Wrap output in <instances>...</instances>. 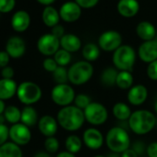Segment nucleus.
<instances>
[{
	"label": "nucleus",
	"mask_w": 157,
	"mask_h": 157,
	"mask_svg": "<svg viewBox=\"0 0 157 157\" xmlns=\"http://www.w3.org/2000/svg\"><path fill=\"white\" fill-rule=\"evenodd\" d=\"M10 59V56L6 51H0V68L2 69L8 67Z\"/></svg>",
	"instance_id": "obj_41"
},
{
	"label": "nucleus",
	"mask_w": 157,
	"mask_h": 157,
	"mask_svg": "<svg viewBox=\"0 0 157 157\" xmlns=\"http://www.w3.org/2000/svg\"><path fill=\"white\" fill-rule=\"evenodd\" d=\"M60 46V40L54 36L52 33L44 34L37 42V48L39 52L44 56H53L58 50Z\"/></svg>",
	"instance_id": "obj_10"
},
{
	"label": "nucleus",
	"mask_w": 157,
	"mask_h": 157,
	"mask_svg": "<svg viewBox=\"0 0 157 157\" xmlns=\"http://www.w3.org/2000/svg\"><path fill=\"white\" fill-rule=\"evenodd\" d=\"M4 117L6 120L11 124H17L21 120V111L15 105L7 106L4 111Z\"/></svg>",
	"instance_id": "obj_30"
},
{
	"label": "nucleus",
	"mask_w": 157,
	"mask_h": 157,
	"mask_svg": "<svg viewBox=\"0 0 157 157\" xmlns=\"http://www.w3.org/2000/svg\"><path fill=\"white\" fill-rule=\"evenodd\" d=\"M118 72L113 68V67H107L105 68L101 76V82L105 86H113L116 84L117 82V77Z\"/></svg>",
	"instance_id": "obj_29"
},
{
	"label": "nucleus",
	"mask_w": 157,
	"mask_h": 157,
	"mask_svg": "<svg viewBox=\"0 0 157 157\" xmlns=\"http://www.w3.org/2000/svg\"><path fill=\"white\" fill-rule=\"evenodd\" d=\"M44 147L48 152L54 153L57 151L59 148V142L57 139H56L55 137H48L44 141Z\"/></svg>",
	"instance_id": "obj_35"
},
{
	"label": "nucleus",
	"mask_w": 157,
	"mask_h": 157,
	"mask_svg": "<svg viewBox=\"0 0 157 157\" xmlns=\"http://www.w3.org/2000/svg\"><path fill=\"white\" fill-rule=\"evenodd\" d=\"M56 120L64 129L75 131L81 128L85 121L84 112L75 105H67L59 110Z\"/></svg>",
	"instance_id": "obj_1"
},
{
	"label": "nucleus",
	"mask_w": 157,
	"mask_h": 157,
	"mask_svg": "<svg viewBox=\"0 0 157 157\" xmlns=\"http://www.w3.org/2000/svg\"><path fill=\"white\" fill-rule=\"evenodd\" d=\"M147 76L152 81H157V60L149 64L147 67Z\"/></svg>",
	"instance_id": "obj_38"
},
{
	"label": "nucleus",
	"mask_w": 157,
	"mask_h": 157,
	"mask_svg": "<svg viewBox=\"0 0 157 157\" xmlns=\"http://www.w3.org/2000/svg\"><path fill=\"white\" fill-rule=\"evenodd\" d=\"M37 1H38L40 4H42V5H44V6L48 7L49 5L53 4V3L56 1V0H37Z\"/></svg>",
	"instance_id": "obj_48"
},
{
	"label": "nucleus",
	"mask_w": 157,
	"mask_h": 157,
	"mask_svg": "<svg viewBox=\"0 0 157 157\" xmlns=\"http://www.w3.org/2000/svg\"><path fill=\"white\" fill-rule=\"evenodd\" d=\"M65 145H66L67 151L74 154L81 151L82 142V140L77 135H70L67 138Z\"/></svg>",
	"instance_id": "obj_31"
},
{
	"label": "nucleus",
	"mask_w": 157,
	"mask_h": 157,
	"mask_svg": "<svg viewBox=\"0 0 157 157\" xmlns=\"http://www.w3.org/2000/svg\"><path fill=\"white\" fill-rule=\"evenodd\" d=\"M82 56L88 62L95 61L100 56L99 47L94 44H87L82 49Z\"/></svg>",
	"instance_id": "obj_28"
},
{
	"label": "nucleus",
	"mask_w": 157,
	"mask_h": 157,
	"mask_svg": "<svg viewBox=\"0 0 157 157\" xmlns=\"http://www.w3.org/2000/svg\"><path fill=\"white\" fill-rule=\"evenodd\" d=\"M144 149H145L144 143L141 142V141H140V140H138V141H136V142L133 144V149H132V150H134V151L139 155V154H140V153H143Z\"/></svg>",
	"instance_id": "obj_45"
},
{
	"label": "nucleus",
	"mask_w": 157,
	"mask_h": 157,
	"mask_svg": "<svg viewBox=\"0 0 157 157\" xmlns=\"http://www.w3.org/2000/svg\"><path fill=\"white\" fill-rule=\"evenodd\" d=\"M74 103H75V106H77L78 108H80L82 110H84L92 103V101H91V98L87 94H78L75 97Z\"/></svg>",
	"instance_id": "obj_34"
},
{
	"label": "nucleus",
	"mask_w": 157,
	"mask_h": 157,
	"mask_svg": "<svg viewBox=\"0 0 157 157\" xmlns=\"http://www.w3.org/2000/svg\"><path fill=\"white\" fill-rule=\"evenodd\" d=\"M1 75H2V78H9V80H11L14 76V69L11 67L8 66L1 69Z\"/></svg>",
	"instance_id": "obj_42"
},
{
	"label": "nucleus",
	"mask_w": 157,
	"mask_h": 157,
	"mask_svg": "<svg viewBox=\"0 0 157 157\" xmlns=\"http://www.w3.org/2000/svg\"><path fill=\"white\" fill-rule=\"evenodd\" d=\"M21 121L22 124H24L29 128L33 127L38 122V115L36 110L30 105L25 106L21 111Z\"/></svg>",
	"instance_id": "obj_24"
},
{
	"label": "nucleus",
	"mask_w": 157,
	"mask_h": 157,
	"mask_svg": "<svg viewBox=\"0 0 157 157\" xmlns=\"http://www.w3.org/2000/svg\"><path fill=\"white\" fill-rule=\"evenodd\" d=\"M43 67H44V68L46 71L55 72V70L58 67V65H57V63L56 62L55 59H53V58H46L43 62Z\"/></svg>",
	"instance_id": "obj_39"
},
{
	"label": "nucleus",
	"mask_w": 157,
	"mask_h": 157,
	"mask_svg": "<svg viewBox=\"0 0 157 157\" xmlns=\"http://www.w3.org/2000/svg\"><path fill=\"white\" fill-rule=\"evenodd\" d=\"M136 60L134 49L129 45H121L113 55V62L117 68L121 71L131 70Z\"/></svg>",
	"instance_id": "obj_5"
},
{
	"label": "nucleus",
	"mask_w": 157,
	"mask_h": 157,
	"mask_svg": "<svg viewBox=\"0 0 157 157\" xmlns=\"http://www.w3.org/2000/svg\"><path fill=\"white\" fill-rule=\"evenodd\" d=\"M109 157H121V155H119V153H116V152H114V153L110 154V155H109Z\"/></svg>",
	"instance_id": "obj_52"
},
{
	"label": "nucleus",
	"mask_w": 157,
	"mask_h": 157,
	"mask_svg": "<svg viewBox=\"0 0 157 157\" xmlns=\"http://www.w3.org/2000/svg\"><path fill=\"white\" fill-rule=\"evenodd\" d=\"M107 147L116 153H122L129 148L130 139L128 132L121 127L112 128L105 138Z\"/></svg>",
	"instance_id": "obj_3"
},
{
	"label": "nucleus",
	"mask_w": 157,
	"mask_h": 157,
	"mask_svg": "<svg viewBox=\"0 0 157 157\" xmlns=\"http://www.w3.org/2000/svg\"><path fill=\"white\" fill-rule=\"evenodd\" d=\"M10 138L12 142L19 146L26 145L32 139V133L29 127L22 123H17L10 128Z\"/></svg>",
	"instance_id": "obj_11"
},
{
	"label": "nucleus",
	"mask_w": 157,
	"mask_h": 157,
	"mask_svg": "<svg viewBox=\"0 0 157 157\" xmlns=\"http://www.w3.org/2000/svg\"><path fill=\"white\" fill-rule=\"evenodd\" d=\"M137 34L138 36L147 42V41H151L154 40V38L156 37V30L154 28V26L150 23L149 21H141L138 24L137 26Z\"/></svg>",
	"instance_id": "obj_22"
},
{
	"label": "nucleus",
	"mask_w": 157,
	"mask_h": 157,
	"mask_svg": "<svg viewBox=\"0 0 157 157\" xmlns=\"http://www.w3.org/2000/svg\"><path fill=\"white\" fill-rule=\"evenodd\" d=\"M0 157H22V151L14 142H6L0 146Z\"/></svg>",
	"instance_id": "obj_25"
},
{
	"label": "nucleus",
	"mask_w": 157,
	"mask_h": 157,
	"mask_svg": "<svg viewBox=\"0 0 157 157\" xmlns=\"http://www.w3.org/2000/svg\"><path fill=\"white\" fill-rule=\"evenodd\" d=\"M59 15L64 21L74 22L80 19L82 15V8L76 2L68 1L61 6Z\"/></svg>",
	"instance_id": "obj_12"
},
{
	"label": "nucleus",
	"mask_w": 157,
	"mask_h": 157,
	"mask_svg": "<svg viewBox=\"0 0 157 157\" xmlns=\"http://www.w3.org/2000/svg\"><path fill=\"white\" fill-rule=\"evenodd\" d=\"M51 97L56 105L65 107L74 102L76 96L68 84H56L51 92Z\"/></svg>",
	"instance_id": "obj_7"
},
{
	"label": "nucleus",
	"mask_w": 157,
	"mask_h": 157,
	"mask_svg": "<svg viewBox=\"0 0 157 157\" xmlns=\"http://www.w3.org/2000/svg\"><path fill=\"white\" fill-rule=\"evenodd\" d=\"M67 73L69 82L74 85H82L93 77L94 67L88 61H78L68 68Z\"/></svg>",
	"instance_id": "obj_4"
},
{
	"label": "nucleus",
	"mask_w": 157,
	"mask_h": 157,
	"mask_svg": "<svg viewBox=\"0 0 157 157\" xmlns=\"http://www.w3.org/2000/svg\"><path fill=\"white\" fill-rule=\"evenodd\" d=\"M56 157H76L73 153L71 152H68V151H62L60 153L57 154Z\"/></svg>",
	"instance_id": "obj_47"
},
{
	"label": "nucleus",
	"mask_w": 157,
	"mask_h": 157,
	"mask_svg": "<svg viewBox=\"0 0 157 157\" xmlns=\"http://www.w3.org/2000/svg\"><path fill=\"white\" fill-rule=\"evenodd\" d=\"M148 96L147 88L144 85H135L130 88L128 94V100L133 105H140Z\"/></svg>",
	"instance_id": "obj_17"
},
{
	"label": "nucleus",
	"mask_w": 157,
	"mask_h": 157,
	"mask_svg": "<svg viewBox=\"0 0 157 157\" xmlns=\"http://www.w3.org/2000/svg\"><path fill=\"white\" fill-rule=\"evenodd\" d=\"M139 56L146 63H151L157 60V40L144 42L139 47Z\"/></svg>",
	"instance_id": "obj_13"
},
{
	"label": "nucleus",
	"mask_w": 157,
	"mask_h": 157,
	"mask_svg": "<svg viewBox=\"0 0 157 157\" xmlns=\"http://www.w3.org/2000/svg\"><path fill=\"white\" fill-rule=\"evenodd\" d=\"M17 96L22 104L30 105L41 99L42 90L33 82H24L18 86Z\"/></svg>",
	"instance_id": "obj_6"
},
{
	"label": "nucleus",
	"mask_w": 157,
	"mask_h": 157,
	"mask_svg": "<svg viewBox=\"0 0 157 157\" xmlns=\"http://www.w3.org/2000/svg\"><path fill=\"white\" fill-rule=\"evenodd\" d=\"M54 80L57 84H67L68 81V73L65 67H59L53 72Z\"/></svg>",
	"instance_id": "obj_33"
},
{
	"label": "nucleus",
	"mask_w": 157,
	"mask_h": 157,
	"mask_svg": "<svg viewBox=\"0 0 157 157\" xmlns=\"http://www.w3.org/2000/svg\"><path fill=\"white\" fill-rule=\"evenodd\" d=\"M5 109H6V106H5V103H4V101L0 100V115H2V114L4 113Z\"/></svg>",
	"instance_id": "obj_49"
},
{
	"label": "nucleus",
	"mask_w": 157,
	"mask_h": 157,
	"mask_svg": "<svg viewBox=\"0 0 157 157\" xmlns=\"http://www.w3.org/2000/svg\"><path fill=\"white\" fill-rule=\"evenodd\" d=\"M26 50V44L23 39L19 36L10 38L6 44V52L12 58H19L22 56Z\"/></svg>",
	"instance_id": "obj_14"
},
{
	"label": "nucleus",
	"mask_w": 157,
	"mask_h": 157,
	"mask_svg": "<svg viewBox=\"0 0 157 157\" xmlns=\"http://www.w3.org/2000/svg\"><path fill=\"white\" fill-rule=\"evenodd\" d=\"M155 124V116L147 110H138L132 113L128 119L129 128L138 135H143L150 132L154 128Z\"/></svg>",
	"instance_id": "obj_2"
},
{
	"label": "nucleus",
	"mask_w": 157,
	"mask_h": 157,
	"mask_svg": "<svg viewBox=\"0 0 157 157\" xmlns=\"http://www.w3.org/2000/svg\"><path fill=\"white\" fill-rule=\"evenodd\" d=\"M60 45L62 49L69 53H73L81 49L82 42H81V39L77 35L69 33V34H65L60 39Z\"/></svg>",
	"instance_id": "obj_21"
},
{
	"label": "nucleus",
	"mask_w": 157,
	"mask_h": 157,
	"mask_svg": "<svg viewBox=\"0 0 157 157\" xmlns=\"http://www.w3.org/2000/svg\"><path fill=\"white\" fill-rule=\"evenodd\" d=\"M85 120L92 125H102L108 117V112L106 108L100 103L92 102L84 110Z\"/></svg>",
	"instance_id": "obj_8"
},
{
	"label": "nucleus",
	"mask_w": 157,
	"mask_h": 157,
	"mask_svg": "<svg viewBox=\"0 0 157 157\" xmlns=\"http://www.w3.org/2000/svg\"><path fill=\"white\" fill-rule=\"evenodd\" d=\"M140 10V5L137 0H119L117 3L118 13L126 18L134 17Z\"/></svg>",
	"instance_id": "obj_18"
},
{
	"label": "nucleus",
	"mask_w": 157,
	"mask_h": 157,
	"mask_svg": "<svg viewBox=\"0 0 157 157\" xmlns=\"http://www.w3.org/2000/svg\"><path fill=\"white\" fill-rule=\"evenodd\" d=\"M10 138V128L5 124H0V146L4 145Z\"/></svg>",
	"instance_id": "obj_37"
},
{
	"label": "nucleus",
	"mask_w": 157,
	"mask_h": 157,
	"mask_svg": "<svg viewBox=\"0 0 157 157\" xmlns=\"http://www.w3.org/2000/svg\"><path fill=\"white\" fill-rule=\"evenodd\" d=\"M42 19H43L44 23L46 26L53 28L58 24L60 15H59V12H57L56 9H54L51 6H48V7H45V9L44 10Z\"/></svg>",
	"instance_id": "obj_23"
},
{
	"label": "nucleus",
	"mask_w": 157,
	"mask_h": 157,
	"mask_svg": "<svg viewBox=\"0 0 157 157\" xmlns=\"http://www.w3.org/2000/svg\"><path fill=\"white\" fill-rule=\"evenodd\" d=\"M16 4V0H0V12L9 13L10 12Z\"/></svg>",
	"instance_id": "obj_36"
},
{
	"label": "nucleus",
	"mask_w": 157,
	"mask_h": 157,
	"mask_svg": "<svg viewBox=\"0 0 157 157\" xmlns=\"http://www.w3.org/2000/svg\"><path fill=\"white\" fill-rule=\"evenodd\" d=\"M154 110H155V112L157 113V102H156L155 105H154Z\"/></svg>",
	"instance_id": "obj_53"
},
{
	"label": "nucleus",
	"mask_w": 157,
	"mask_h": 157,
	"mask_svg": "<svg viewBox=\"0 0 157 157\" xmlns=\"http://www.w3.org/2000/svg\"><path fill=\"white\" fill-rule=\"evenodd\" d=\"M31 23V18L28 12L24 10L17 11L11 19V26L12 28L19 33H22L26 31Z\"/></svg>",
	"instance_id": "obj_19"
},
{
	"label": "nucleus",
	"mask_w": 157,
	"mask_h": 157,
	"mask_svg": "<svg viewBox=\"0 0 157 157\" xmlns=\"http://www.w3.org/2000/svg\"><path fill=\"white\" fill-rule=\"evenodd\" d=\"M54 56H55L54 59L56 60V62L57 63L59 67H65L67 64H69L71 61L70 53L64 49H59Z\"/></svg>",
	"instance_id": "obj_32"
},
{
	"label": "nucleus",
	"mask_w": 157,
	"mask_h": 157,
	"mask_svg": "<svg viewBox=\"0 0 157 157\" xmlns=\"http://www.w3.org/2000/svg\"><path fill=\"white\" fill-rule=\"evenodd\" d=\"M113 114L119 120H127L129 119L132 113L125 103H117L113 107Z\"/></svg>",
	"instance_id": "obj_27"
},
{
	"label": "nucleus",
	"mask_w": 157,
	"mask_h": 157,
	"mask_svg": "<svg viewBox=\"0 0 157 157\" xmlns=\"http://www.w3.org/2000/svg\"><path fill=\"white\" fill-rule=\"evenodd\" d=\"M156 123H157V119H156Z\"/></svg>",
	"instance_id": "obj_56"
},
{
	"label": "nucleus",
	"mask_w": 157,
	"mask_h": 157,
	"mask_svg": "<svg viewBox=\"0 0 157 157\" xmlns=\"http://www.w3.org/2000/svg\"><path fill=\"white\" fill-rule=\"evenodd\" d=\"M156 40H157V32H156Z\"/></svg>",
	"instance_id": "obj_55"
},
{
	"label": "nucleus",
	"mask_w": 157,
	"mask_h": 157,
	"mask_svg": "<svg viewBox=\"0 0 157 157\" xmlns=\"http://www.w3.org/2000/svg\"><path fill=\"white\" fill-rule=\"evenodd\" d=\"M64 32H65V30H64L63 26L62 25H59V24H57L56 26H55V27L52 28V34L54 36H56V38H58L59 40L65 35L64 34Z\"/></svg>",
	"instance_id": "obj_43"
},
{
	"label": "nucleus",
	"mask_w": 157,
	"mask_h": 157,
	"mask_svg": "<svg viewBox=\"0 0 157 157\" xmlns=\"http://www.w3.org/2000/svg\"><path fill=\"white\" fill-rule=\"evenodd\" d=\"M57 120L51 116H44L38 121L40 132L45 137H54L57 131Z\"/></svg>",
	"instance_id": "obj_16"
},
{
	"label": "nucleus",
	"mask_w": 157,
	"mask_h": 157,
	"mask_svg": "<svg viewBox=\"0 0 157 157\" xmlns=\"http://www.w3.org/2000/svg\"><path fill=\"white\" fill-rule=\"evenodd\" d=\"M133 84V76L129 71H120L117 74L116 85L122 90L131 88Z\"/></svg>",
	"instance_id": "obj_26"
},
{
	"label": "nucleus",
	"mask_w": 157,
	"mask_h": 157,
	"mask_svg": "<svg viewBox=\"0 0 157 157\" xmlns=\"http://www.w3.org/2000/svg\"><path fill=\"white\" fill-rule=\"evenodd\" d=\"M5 120H6V118H5V117H4V115H3V114H2V115H0V124H4Z\"/></svg>",
	"instance_id": "obj_51"
},
{
	"label": "nucleus",
	"mask_w": 157,
	"mask_h": 157,
	"mask_svg": "<svg viewBox=\"0 0 157 157\" xmlns=\"http://www.w3.org/2000/svg\"><path fill=\"white\" fill-rule=\"evenodd\" d=\"M122 37L119 33L116 31H107L101 34L98 40V44L100 48L106 52L116 51L121 46Z\"/></svg>",
	"instance_id": "obj_9"
},
{
	"label": "nucleus",
	"mask_w": 157,
	"mask_h": 157,
	"mask_svg": "<svg viewBox=\"0 0 157 157\" xmlns=\"http://www.w3.org/2000/svg\"><path fill=\"white\" fill-rule=\"evenodd\" d=\"M121 157H138V154L132 149H128L122 152Z\"/></svg>",
	"instance_id": "obj_46"
},
{
	"label": "nucleus",
	"mask_w": 157,
	"mask_h": 157,
	"mask_svg": "<svg viewBox=\"0 0 157 157\" xmlns=\"http://www.w3.org/2000/svg\"><path fill=\"white\" fill-rule=\"evenodd\" d=\"M34 157H51L48 153H46V152H44V151H40V152H38V153H36L35 155H34Z\"/></svg>",
	"instance_id": "obj_50"
},
{
	"label": "nucleus",
	"mask_w": 157,
	"mask_h": 157,
	"mask_svg": "<svg viewBox=\"0 0 157 157\" xmlns=\"http://www.w3.org/2000/svg\"><path fill=\"white\" fill-rule=\"evenodd\" d=\"M75 2L82 9H92L97 5L99 0H75Z\"/></svg>",
	"instance_id": "obj_40"
},
{
	"label": "nucleus",
	"mask_w": 157,
	"mask_h": 157,
	"mask_svg": "<svg viewBox=\"0 0 157 157\" xmlns=\"http://www.w3.org/2000/svg\"><path fill=\"white\" fill-rule=\"evenodd\" d=\"M147 153L149 157H157V141L151 142L147 148Z\"/></svg>",
	"instance_id": "obj_44"
},
{
	"label": "nucleus",
	"mask_w": 157,
	"mask_h": 157,
	"mask_svg": "<svg viewBox=\"0 0 157 157\" xmlns=\"http://www.w3.org/2000/svg\"><path fill=\"white\" fill-rule=\"evenodd\" d=\"M94 157H105V156H103V155H97V156H94Z\"/></svg>",
	"instance_id": "obj_54"
},
{
	"label": "nucleus",
	"mask_w": 157,
	"mask_h": 157,
	"mask_svg": "<svg viewBox=\"0 0 157 157\" xmlns=\"http://www.w3.org/2000/svg\"><path fill=\"white\" fill-rule=\"evenodd\" d=\"M83 141L88 148L92 150H97L103 146L104 137L98 129L91 128L84 131Z\"/></svg>",
	"instance_id": "obj_15"
},
{
	"label": "nucleus",
	"mask_w": 157,
	"mask_h": 157,
	"mask_svg": "<svg viewBox=\"0 0 157 157\" xmlns=\"http://www.w3.org/2000/svg\"><path fill=\"white\" fill-rule=\"evenodd\" d=\"M18 86L15 81L9 78H1L0 80V100L6 101L17 94Z\"/></svg>",
	"instance_id": "obj_20"
}]
</instances>
